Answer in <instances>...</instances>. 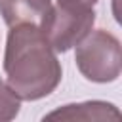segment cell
<instances>
[{
	"instance_id": "7a4b0ae2",
	"label": "cell",
	"mask_w": 122,
	"mask_h": 122,
	"mask_svg": "<svg viewBox=\"0 0 122 122\" xmlns=\"http://www.w3.org/2000/svg\"><path fill=\"white\" fill-rule=\"evenodd\" d=\"M74 61L84 78L99 84L114 82L122 71V48L120 40L105 30H90L76 46Z\"/></svg>"
},
{
	"instance_id": "3957f363",
	"label": "cell",
	"mask_w": 122,
	"mask_h": 122,
	"mask_svg": "<svg viewBox=\"0 0 122 122\" xmlns=\"http://www.w3.org/2000/svg\"><path fill=\"white\" fill-rule=\"evenodd\" d=\"M95 11L90 6L61 4L51 8V13L42 29V34L53 48V51H69L74 48L93 27Z\"/></svg>"
},
{
	"instance_id": "6da1fadb",
	"label": "cell",
	"mask_w": 122,
	"mask_h": 122,
	"mask_svg": "<svg viewBox=\"0 0 122 122\" xmlns=\"http://www.w3.org/2000/svg\"><path fill=\"white\" fill-rule=\"evenodd\" d=\"M4 72L21 101L50 95L61 82V63L36 25H13L8 32Z\"/></svg>"
},
{
	"instance_id": "5b68a950",
	"label": "cell",
	"mask_w": 122,
	"mask_h": 122,
	"mask_svg": "<svg viewBox=\"0 0 122 122\" xmlns=\"http://www.w3.org/2000/svg\"><path fill=\"white\" fill-rule=\"evenodd\" d=\"M120 111L107 101H84V103H71L65 105L50 114L44 120H120Z\"/></svg>"
},
{
	"instance_id": "277c9868",
	"label": "cell",
	"mask_w": 122,
	"mask_h": 122,
	"mask_svg": "<svg viewBox=\"0 0 122 122\" xmlns=\"http://www.w3.org/2000/svg\"><path fill=\"white\" fill-rule=\"evenodd\" d=\"M51 8V0H0V15L8 27L25 23L36 25L42 30Z\"/></svg>"
},
{
	"instance_id": "52a82bcc",
	"label": "cell",
	"mask_w": 122,
	"mask_h": 122,
	"mask_svg": "<svg viewBox=\"0 0 122 122\" xmlns=\"http://www.w3.org/2000/svg\"><path fill=\"white\" fill-rule=\"evenodd\" d=\"M57 2H61V4H76V6H90V8H93L97 4V0H57Z\"/></svg>"
},
{
	"instance_id": "8992f818",
	"label": "cell",
	"mask_w": 122,
	"mask_h": 122,
	"mask_svg": "<svg viewBox=\"0 0 122 122\" xmlns=\"http://www.w3.org/2000/svg\"><path fill=\"white\" fill-rule=\"evenodd\" d=\"M21 99L15 95V92L0 80V122H10L19 114Z\"/></svg>"
}]
</instances>
